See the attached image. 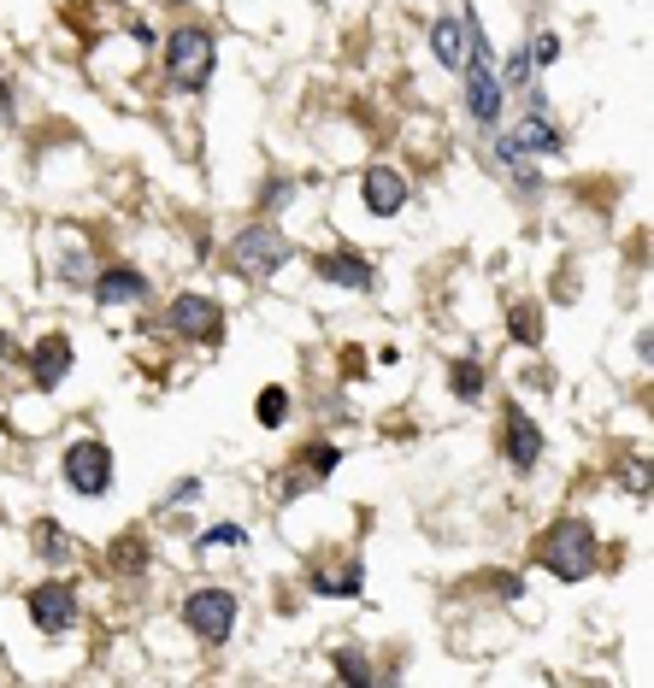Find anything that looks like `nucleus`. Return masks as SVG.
Masks as SVG:
<instances>
[{"mask_svg": "<svg viewBox=\"0 0 654 688\" xmlns=\"http://www.w3.org/2000/svg\"><path fill=\"white\" fill-rule=\"evenodd\" d=\"M596 530L584 524V518H560V524H548V535L537 541V559L543 571H555L560 582H584L596 571Z\"/></svg>", "mask_w": 654, "mask_h": 688, "instance_id": "nucleus-1", "label": "nucleus"}, {"mask_svg": "<svg viewBox=\"0 0 654 688\" xmlns=\"http://www.w3.org/2000/svg\"><path fill=\"white\" fill-rule=\"evenodd\" d=\"M213 66H218V48H213L207 30H201V24L172 30V41H166V82L177 95H201L213 82Z\"/></svg>", "mask_w": 654, "mask_h": 688, "instance_id": "nucleus-2", "label": "nucleus"}, {"mask_svg": "<svg viewBox=\"0 0 654 688\" xmlns=\"http://www.w3.org/2000/svg\"><path fill=\"white\" fill-rule=\"evenodd\" d=\"M183 623H189L195 641H207V648H224L236 630V594L231 589H189L183 594Z\"/></svg>", "mask_w": 654, "mask_h": 688, "instance_id": "nucleus-3", "label": "nucleus"}, {"mask_svg": "<svg viewBox=\"0 0 654 688\" xmlns=\"http://www.w3.org/2000/svg\"><path fill=\"white\" fill-rule=\"evenodd\" d=\"M283 259H290V236H283L277 224H248L242 236L231 242V265L236 277H272V271H283Z\"/></svg>", "mask_w": 654, "mask_h": 688, "instance_id": "nucleus-4", "label": "nucleus"}, {"mask_svg": "<svg viewBox=\"0 0 654 688\" xmlns=\"http://www.w3.org/2000/svg\"><path fill=\"white\" fill-rule=\"evenodd\" d=\"M501 77L489 66V36L484 24H472V53H466V107H472L478 124H496L501 118Z\"/></svg>", "mask_w": 654, "mask_h": 688, "instance_id": "nucleus-5", "label": "nucleus"}, {"mask_svg": "<svg viewBox=\"0 0 654 688\" xmlns=\"http://www.w3.org/2000/svg\"><path fill=\"white\" fill-rule=\"evenodd\" d=\"M66 483L77 494H107L113 489V448L107 442H77L66 453Z\"/></svg>", "mask_w": 654, "mask_h": 688, "instance_id": "nucleus-6", "label": "nucleus"}, {"mask_svg": "<svg viewBox=\"0 0 654 688\" xmlns=\"http://www.w3.org/2000/svg\"><path fill=\"white\" fill-rule=\"evenodd\" d=\"M25 607H30V623L42 636H66L71 623H77V594L66 589V582H36Z\"/></svg>", "mask_w": 654, "mask_h": 688, "instance_id": "nucleus-7", "label": "nucleus"}, {"mask_svg": "<svg viewBox=\"0 0 654 688\" xmlns=\"http://www.w3.org/2000/svg\"><path fill=\"white\" fill-rule=\"evenodd\" d=\"M501 453H507V465H514V471H537L543 430H537V419H530L525 406H507V419H501Z\"/></svg>", "mask_w": 654, "mask_h": 688, "instance_id": "nucleus-8", "label": "nucleus"}, {"mask_svg": "<svg viewBox=\"0 0 654 688\" xmlns=\"http://www.w3.org/2000/svg\"><path fill=\"white\" fill-rule=\"evenodd\" d=\"M166 318H172L177 336H189V342H218V336H224V312H218V301H207V295H177Z\"/></svg>", "mask_w": 654, "mask_h": 688, "instance_id": "nucleus-9", "label": "nucleus"}, {"mask_svg": "<svg viewBox=\"0 0 654 688\" xmlns=\"http://www.w3.org/2000/svg\"><path fill=\"white\" fill-rule=\"evenodd\" d=\"M360 200H365V213L396 218L401 206H407V177H401V171H390V165H372V171L360 177Z\"/></svg>", "mask_w": 654, "mask_h": 688, "instance_id": "nucleus-10", "label": "nucleus"}, {"mask_svg": "<svg viewBox=\"0 0 654 688\" xmlns=\"http://www.w3.org/2000/svg\"><path fill=\"white\" fill-rule=\"evenodd\" d=\"M71 360H77V353H71V336H59V330H53V336H42V342L30 347V377H36V389H59V383L71 377Z\"/></svg>", "mask_w": 654, "mask_h": 688, "instance_id": "nucleus-11", "label": "nucleus"}, {"mask_svg": "<svg viewBox=\"0 0 654 688\" xmlns=\"http://www.w3.org/2000/svg\"><path fill=\"white\" fill-rule=\"evenodd\" d=\"M472 24H478V18H448V12L431 24V48H437V59L448 71H460L466 53H472Z\"/></svg>", "mask_w": 654, "mask_h": 688, "instance_id": "nucleus-12", "label": "nucleus"}, {"mask_svg": "<svg viewBox=\"0 0 654 688\" xmlns=\"http://www.w3.org/2000/svg\"><path fill=\"white\" fill-rule=\"evenodd\" d=\"M95 301L100 306H130V301H148V271H130V265H113L95 277Z\"/></svg>", "mask_w": 654, "mask_h": 688, "instance_id": "nucleus-13", "label": "nucleus"}, {"mask_svg": "<svg viewBox=\"0 0 654 688\" xmlns=\"http://www.w3.org/2000/svg\"><path fill=\"white\" fill-rule=\"evenodd\" d=\"M507 141H514L519 154H560V148H566V136L555 130V118H548L543 107H537V112H525V118L514 124V136H507Z\"/></svg>", "mask_w": 654, "mask_h": 688, "instance_id": "nucleus-14", "label": "nucleus"}, {"mask_svg": "<svg viewBox=\"0 0 654 688\" xmlns=\"http://www.w3.org/2000/svg\"><path fill=\"white\" fill-rule=\"evenodd\" d=\"M319 277H324V283H336V288H354V295H365V288L378 283V277H372V259L349 254V247L324 254V259H319Z\"/></svg>", "mask_w": 654, "mask_h": 688, "instance_id": "nucleus-15", "label": "nucleus"}, {"mask_svg": "<svg viewBox=\"0 0 654 688\" xmlns=\"http://www.w3.org/2000/svg\"><path fill=\"white\" fill-rule=\"evenodd\" d=\"M507 336L525 342V347H537L543 342V306L537 301H514V312H507Z\"/></svg>", "mask_w": 654, "mask_h": 688, "instance_id": "nucleus-16", "label": "nucleus"}, {"mask_svg": "<svg viewBox=\"0 0 654 688\" xmlns=\"http://www.w3.org/2000/svg\"><path fill=\"white\" fill-rule=\"evenodd\" d=\"M448 389H455V401L472 406L478 394L489 389V377H484V365H478V360H455V365H448Z\"/></svg>", "mask_w": 654, "mask_h": 688, "instance_id": "nucleus-17", "label": "nucleus"}, {"mask_svg": "<svg viewBox=\"0 0 654 688\" xmlns=\"http://www.w3.org/2000/svg\"><path fill=\"white\" fill-rule=\"evenodd\" d=\"M36 553H42L48 566H71V559H77V541L59 530V524H36Z\"/></svg>", "mask_w": 654, "mask_h": 688, "instance_id": "nucleus-18", "label": "nucleus"}, {"mask_svg": "<svg viewBox=\"0 0 654 688\" xmlns=\"http://www.w3.org/2000/svg\"><path fill=\"white\" fill-rule=\"evenodd\" d=\"M360 589H365L360 559H349L342 571H319V577H313V594H360Z\"/></svg>", "mask_w": 654, "mask_h": 688, "instance_id": "nucleus-19", "label": "nucleus"}, {"mask_svg": "<svg viewBox=\"0 0 654 688\" xmlns=\"http://www.w3.org/2000/svg\"><path fill=\"white\" fill-rule=\"evenodd\" d=\"M301 459H306V483H324V476H336V459H342V453H336L331 442H313Z\"/></svg>", "mask_w": 654, "mask_h": 688, "instance_id": "nucleus-20", "label": "nucleus"}, {"mask_svg": "<svg viewBox=\"0 0 654 688\" xmlns=\"http://www.w3.org/2000/svg\"><path fill=\"white\" fill-rule=\"evenodd\" d=\"M283 419H290V394H283L277 383H272V389H260V424H265V430H277Z\"/></svg>", "mask_w": 654, "mask_h": 688, "instance_id": "nucleus-21", "label": "nucleus"}, {"mask_svg": "<svg viewBox=\"0 0 654 688\" xmlns=\"http://www.w3.org/2000/svg\"><path fill=\"white\" fill-rule=\"evenodd\" d=\"M336 677L365 688V682H372V665H365V653H360V648H336Z\"/></svg>", "mask_w": 654, "mask_h": 688, "instance_id": "nucleus-22", "label": "nucleus"}, {"mask_svg": "<svg viewBox=\"0 0 654 688\" xmlns=\"http://www.w3.org/2000/svg\"><path fill=\"white\" fill-rule=\"evenodd\" d=\"M113 566H118V571H125V577H136V571H148V548H141V541H136V535H125V541H118V548H113Z\"/></svg>", "mask_w": 654, "mask_h": 688, "instance_id": "nucleus-23", "label": "nucleus"}, {"mask_svg": "<svg viewBox=\"0 0 654 688\" xmlns=\"http://www.w3.org/2000/svg\"><path fill=\"white\" fill-rule=\"evenodd\" d=\"M530 71H537V59H530V53L519 48L514 59H507V71H496V77H501V89H525V82H530Z\"/></svg>", "mask_w": 654, "mask_h": 688, "instance_id": "nucleus-24", "label": "nucleus"}, {"mask_svg": "<svg viewBox=\"0 0 654 688\" xmlns=\"http://www.w3.org/2000/svg\"><path fill=\"white\" fill-rule=\"evenodd\" d=\"M242 541H248L242 524H213L207 535H201V548H242Z\"/></svg>", "mask_w": 654, "mask_h": 688, "instance_id": "nucleus-25", "label": "nucleus"}, {"mask_svg": "<svg viewBox=\"0 0 654 688\" xmlns=\"http://www.w3.org/2000/svg\"><path fill=\"white\" fill-rule=\"evenodd\" d=\"M290 195H295V183L290 177H272V183H265V195H260V213H277Z\"/></svg>", "mask_w": 654, "mask_h": 688, "instance_id": "nucleus-26", "label": "nucleus"}, {"mask_svg": "<svg viewBox=\"0 0 654 688\" xmlns=\"http://www.w3.org/2000/svg\"><path fill=\"white\" fill-rule=\"evenodd\" d=\"M530 59H537V66H555V59H560V36H537V53H530Z\"/></svg>", "mask_w": 654, "mask_h": 688, "instance_id": "nucleus-27", "label": "nucleus"}, {"mask_svg": "<svg viewBox=\"0 0 654 688\" xmlns=\"http://www.w3.org/2000/svg\"><path fill=\"white\" fill-rule=\"evenodd\" d=\"M189 500H201V476H183V483L172 489V500H166V507H189Z\"/></svg>", "mask_w": 654, "mask_h": 688, "instance_id": "nucleus-28", "label": "nucleus"}, {"mask_svg": "<svg viewBox=\"0 0 654 688\" xmlns=\"http://www.w3.org/2000/svg\"><path fill=\"white\" fill-rule=\"evenodd\" d=\"M7 365H18V342H12V330L0 324V371H7Z\"/></svg>", "mask_w": 654, "mask_h": 688, "instance_id": "nucleus-29", "label": "nucleus"}]
</instances>
